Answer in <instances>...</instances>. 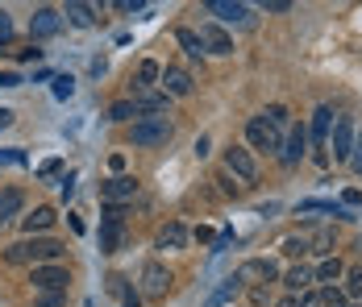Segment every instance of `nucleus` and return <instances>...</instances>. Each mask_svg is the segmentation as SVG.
Instances as JSON below:
<instances>
[{"label":"nucleus","mask_w":362,"mask_h":307,"mask_svg":"<svg viewBox=\"0 0 362 307\" xmlns=\"http://www.w3.org/2000/svg\"><path fill=\"white\" fill-rule=\"evenodd\" d=\"M171 270L163 266V262H146L142 274H138V295L146 299H167V291H171Z\"/></svg>","instance_id":"4"},{"label":"nucleus","mask_w":362,"mask_h":307,"mask_svg":"<svg viewBox=\"0 0 362 307\" xmlns=\"http://www.w3.org/2000/svg\"><path fill=\"white\" fill-rule=\"evenodd\" d=\"M341 291H346V299H362V266H350L346 270V287Z\"/></svg>","instance_id":"31"},{"label":"nucleus","mask_w":362,"mask_h":307,"mask_svg":"<svg viewBox=\"0 0 362 307\" xmlns=\"http://www.w3.org/2000/svg\"><path fill=\"white\" fill-rule=\"evenodd\" d=\"M59 30H63V13L50 8V4H42L34 13V21H30V37H54Z\"/></svg>","instance_id":"13"},{"label":"nucleus","mask_w":362,"mask_h":307,"mask_svg":"<svg viewBox=\"0 0 362 307\" xmlns=\"http://www.w3.org/2000/svg\"><path fill=\"white\" fill-rule=\"evenodd\" d=\"M229 241H233V233H221V237L213 241V253H225V249H229Z\"/></svg>","instance_id":"45"},{"label":"nucleus","mask_w":362,"mask_h":307,"mask_svg":"<svg viewBox=\"0 0 362 307\" xmlns=\"http://www.w3.org/2000/svg\"><path fill=\"white\" fill-rule=\"evenodd\" d=\"M100 224H125V204H105V220Z\"/></svg>","instance_id":"36"},{"label":"nucleus","mask_w":362,"mask_h":307,"mask_svg":"<svg viewBox=\"0 0 362 307\" xmlns=\"http://www.w3.org/2000/svg\"><path fill=\"white\" fill-rule=\"evenodd\" d=\"M313 287V266H291L288 274H284V291L288 295H304Z\"/></svg>","instance_id":"23"},{"label":"nucleus","mask_w":362,"mask_h":307,"mask_svg":"<svg viewBox=\"0 0 362 307\" xmlns=\"http://www.w3.org/2000/svg\"><path fill=\"white\" fill-rule=\"evenodd\" d=\"M350 307H358V303H350Z\"/></svg>","instance_id":"52"},{"label":"nucleus","mask_w":362,"mask_h":307,"mask_svg":"<svg viewBox=\"0 0 362 307\" xmlns=\"http://www.w3.org/2000/svg\"><path fill=\"white\" fill-rule=\"evenodd\" d=\"M284 137L288 133H275L262 116H250V121H246V141H250V150H262V154H275V158H279Z\"/></svg>","instance_id":"5"},{"label":"nucleus","mask_w":362,"mask_h":307,"mask_svg":"<svg viewBox=\"0 0 362 307\" xmlns=\"http://www.w3.org/2000/svg\"><path fill=\"white\" fill-rule=\"evenodd\" d=\"M200 42H204V54H233V37L225 34L217 21L200 25Z\"/></svg>","instance_id":"15"},{"label":"nucleus","mask_w":362,"mask_h":307,"mask_svg":"<svg viewBox=\"0 0 362 307\" xmlns=\"http://www.w3.org/2000/svg\"><path fill=\"white\" fill-rule=\"evenodd\" d=\"M158 79H163V67L154 59L138 63V75H134V92L129 96H142V92H158Z\"/></svg>","instance_id":"17"},{"label":"nucleus","mask_w":362,"mask_h":307,"mask_svg":"<svg viewBox=\"0 0 362 307\" xmlns=\"http://www.w3.org/2000/svg\"><path fill=\"white\" fill-rule=\"evenodd\" d=\"M54 220H59V216H54V207L42 204V207H34L30 216H21V229H25V237H37V233H46Z\"/></svg>","instance_id":"20"},{"label":"nucleus","mask_w":362,"mask_h":307,"mask_svg":"<svg viewBox=\"0 0 362 307\" xmlns=\"http://www.w3.org/2000/svg\"><path fill=\"white\" fill-rule=\"evenodd\" d=\"M21 207H25V195H21L17 187H8V191H0V224H8V220H17V216H21Z\"/></svg>","instance_id":"24"},{"label":"nucleus","mask_w":362,"mask_h":307,"mask_svg":"<svg viewBox=\"0 0 362 307\" xmlns=\"http://www.w3.org/2000/svg\"><path fill=\"white\" fill-rule=\"evenodd\" d=\"M233 274L242 278V287H267V282L279 278V266H275L271 258H250V262H242Z\"/></svg>","instance_id":"7"},{"label":"nucleus","mask_w":362,"mask_h":307,"mask_svg":"<svg viewBox=\"0 0 362 307\" xmlns=\"http://www.w3.org/2000/svg\"><path fill=\"white\" fill-rule=\"evenodd\" d=\"M0 88H21V75H13V71H0Z\"/></svg>","instance_id":"42"},{"label":"nucleus","mask_w":362,"mask_h":307,"mask_svg":"<svg viewBox=\"0 0 362 307\" xmlns=\"http://www.w3.org/2000/svg\"><path fill=\"white\" fill-rule=\"evenodd\" d=\"M134 100V108H138V121L142 116H167V104H171V96H163V92H142V96H129Z\"/></svg>","instance_id":"18"},{"label":"nucleus","mask_w":362,"mask_h":307,"mask_svg":"<svg viewBox=\"0 0 362 307\" xmlns=\"http://www.w3.org/2000/svg\"><path fill=\"white\" fill-rule=\"evenodd\" d=\"M13 121H17V116H13V108H0V129H8Z\"/></svg>","instance_id":"50"},{"label":"nucleus","mask_w":362,"mask_h":307,"mask_svg":"<svg viewBox=\"0 0 362 307\" xmlns=\"http://www.w3.org/2000/svg\"><path fill=\"white\" fill-rule=\"evenodd\" d=\"M354 150H358V154H354V171L362 174V137H358V145H354Z\"/></svg>","instance_id":"51"},{"label":"nucleus","mask_w":362,"mask_h":307,"mask_svg":"<svg viewBox=\"0 0 362 307\" xmlns=\"http://www.w3.org/2000/svg\"><path fill=\"white\" fill-rule=\"evenodd\" d=\"M358 204H362L358 191H341V207H358Z\"/></svg>","instance_id":"44"},{"label":"nucleus","mask_w":362,"mask_h":307,"mask_svg":"<svg viewBox=\"0 0 362 307\" xmlns=\"http://www.w3.org/2000/svg\"><path fill=\"white\" fill-rule=\"evenodd\" d=\"M275 307H300V295H288L284 291V299H275Z\"/></svg>","instance_id":"49"},{"label":"nucleus","mask_w":362,"mask_h":307,"mask_svg":"<svg viewBox=\"0 0 362 307\" xmlns=\"http://www.w3.org/2000/svg\"><path fill=\"white\" fill-rule=\"evenodd\" d=\"M284 253H288V258H300V253H308V237H288V241H284Z\"/></svg>","instance_id":"37"},{"label":"nucleus","mask_w":362,"mask_h":307,"mask_svg":"<svg viewBox=\"0 0 362 307\" xmlns=\"http://www.w3.org/2000/svg\"><path fill=\"white\" fill-rule=\"evenodd\" d=\"M50 83H54V96H59V100H71L75 96V79L71 75H54Z\"/></svg>","instance_id":"33"},{"label":"nucleus","mask_w":362,"mask_h":307,"mask_svg":"<svg viewBox=\"0 0 362 307\" xmlns=\"http://www.w3.org/2000/svg\"><path fill=\"white\" fill-rule=\"evenodd\" d=\"M75 195V174H63V200H71Z\"/></svg>","instance_id":"47"},{"label":"nucleus","mask_w":362,"mask_h":307,"mask_svg":"<svg viewBox=\"0 0 362 307\" xmlns=\"http://www.w3.org/2000/svg\"><path fill=\"white\" fill-rule=\"evenodd\" d=\"M21 162H25L21 150H0V167H21Z\"/></svg>","instance_id":"39"},{"label":"nucleus","mask_w":362,"mask_h":307,"mask_svg":"<svg viewBox=\"0 0 362 307\" xmlns=\"http://www.w3.org/2000/svg\"><path fill=\"white\" fill-rule=\"evenodd\" d=\"M341 278H346V262L341 258H321L313 266V282H321V287H337Z\"/></svg>","instance_id":"19"},{"label":"nucleus","mask_w":362,"mask_h":307,"mask_svg":"<svg viewBox=\"0 0 362 307\" xmlns=\"http://www.w3.org/2000/svg\"><path fill=\"white\" fill-rule=\"evenodd\" d=\"M17 59H21V63H30V59H34V63H37V59H42V50H34V46H25V50H17Z\"/></svg>","instance_id":"46"},{"label":"nucleus","mask_w":362,"mask_h":307,"mask_svg":"<svg viewBox=\"0 0 362 307\" xmlns=\"http://www.w3.org/2000/svg\"><path fill=\"white\" fill-rule=\"evenodd\" d=\"M134 195H138V179L134 174H112L100 183V200L105 204H134Z\"/></svg>","instance_id":"9"},{"label":"nucleus","mask_w":362,"mask_h":307,"mask_svg":"<svg viewBox=\"0 0 362 307\" xmlns=\"http://www.w3.org/2000/svg\"><path fill=\"white\" fill-rule=\"evenodd\" d=\"M304 150H308V129L291 121L288 137H284V150H279V162H284V167H296V162L304 158Z\"/></svg>","instance_id":"12"},{"label":"nucleus","mask_w":362,"mask_h":307,"mask_svg":"<svg viewBox=\"0 0 362 307\" xmlns=\"http://www.w3.org/2000/svg\"><path fill=\"white\" fill-rule=\"evenodd\" d=\"M125 245V224H100V253H117Z\"/></svg>","instance_id":"27"},{"label":"nucleus","mask_w":362,"mask_h":307,"mask_svg":"<svg viewBox=\"0 0 362 307\" xmlns=\"http://www.w3.org/2000/svg\"><path fill=\"white\" fill-rule=\"evenodd\" d=\"M134 116H138L134 100H117V104H109V121H112V125H125V121H134Z\"/></svg>","instance_id":"30"},{"label":"nucleus","mask_w":362,"mask_h":307,"mask_svg":"<svg viewBox=\"0 0 362 307\" xmlns=\"http://www.w3.org/2000/svg\"><path fill=\"white\" fill-rule=\"evenodd\" d=\"M67 245L63 241H50V237H25V241H13L4 249V262L8 266H50V262H63Z\"/></svg>","instance_id":"1"},{"label":"nucleus","mask_w":362,"mask_h":307,"mask_svg":"<svg viewBox=\"0 0 362 307\" xmlns=\"http://www.w3.org/2000/svg\"><path fill=\"white\" fill-rule=\"evenodd\" d=\"M300 307H321V291H304L300 295Z\"/></svg>","instance_id":"41"},{"label":"nucleus","mask_w":362,"mask_h":307,"mask_svg":"<svg viewBox=\"0 0 362 307\" xmlns=\"http://www.w3.org/2000/svg\"><path fill=\"white\" fill-rule=\"evenodd\" d=\"M59 171H63V162H59V158H50V162H42V167H37V179H54Z\"/></svg>","instance_id":"40"},{"label":"nucleus","mask_w":362,"mask_h":307,"mask_svg":"<svg viewBox=\"0 0 362 307\" xmlns=\"http://www.w3.org/2000/svg\"><path fill=\"white\" fill-rule=\"evenodd\" d=\"M204 8L217 17V25H221V21H229V25H250V21H254L250 4H238V0H209Z\"/></svg>","instance_id":"11"},{"label":"nucleus","mask_w":362,"mask_h":307,"mask_svg":"<svg viewBox=\"0 0 362 307\" xmlns=\"http://www.w3.org/2000/svg\"><path fill=\"white\" fill-rule=\"evenodd\" d=\"M217 183H221V191H225V195H242V191H246V187H242V183H238V179H233L229 171H221V174H217Z\"/></svg>","instance_id":"34"},{"label":"nucleus","mask_w":362,"mask_h":307,"mask_svg":"<svg viewBox=\"0 0 362 307\" xmlns=\"http://www.w3.org/2000/svg\"><path fill=\"white\" fill-rule=\"evenodd\" d=\"M321 307H350L341 287H321Z\"/></svg>","instance_id":"32"},{"label":"nucleus","mask_w":362,"mask_h":307,"mask_svg":"<svg viewBox=\"0 0 362 307\" xmlns=\"http://www.w3.org/2000/svg\"><path fill=\"white\" fill-rule=\"evenodd\" d=\"M258 116H262V121H267V125H271L275 133H288V129H291V112L284 108V104H267V108H262Z\"/></svg>","instance_id":"25"},{"label":"nucleus","mask_w":362,"mask_h":307,"mask_svg":"<svg viewBox=\"0 0 362 307\" xmlns=\"http://www.w3.org/2000/svg\"><path fill=\"white\" fill-rule=\"evenodd\" d=\"M34 307H67V291L63 295H37Z\"/></svg>","instance_id":"38"},{"label":"nucleus","mask_w":362,"mask_h":307,"mask_svg":"<svg viewBox=\"0 0 362 307\" xmlns=\"http://www.w3.org/2000/svg\"><path fill=\"white\" fill-rule=\"evenodd\" d=\"M96 13H100V8H92V4H79V0H71V4L63 8V17L71 21L75 30H92V25H96Z\"/></svg>","instance_id":"22"},{"label":"nucleus","mask_w":362,"mask_h":307,"mask_svg":"<svg viewBox=\"0 0 362 307\" xmlns=\"http://www.w3.org/2000/svg\"><path fill=\"white\" fill-rule=\"evenodd\" d=\"M296 212H329V216H341V220H346V207L333 204V200H300Z\"/></svg>","instance_id":"28"},{"label":"nucleus","mask_w":362,"mask_h":307,"mask_svg":"<svg viewBox=\"0 0 362 307\" xmlns=\"http://www.w3.org/2000/svg\"><path fill=\"white\" fill-rule=\"evenodd\" d=\"M262 8H267V13H291V4H288V0H267Z\"/></svg>","instance_id":"43"},{"label":"nucleus","mask_w":362,"mask_h":307,"mask_svg":"<svg viewBox=\"0 0 362 307\" xmlns=\"http://www.w3.org/2000/svg\"><path fill=\"white\" fill-rule=\"evenodd\" d=\"M109 287H112V291H121V307H142V295H138V287H125V278H117V274H112Z\"/></svg>","instance_id":"29"},{"label":"nucleus","mask_w":362,"mask_h":307,"mask_svg":"<svg viewBox=\"0 0 362 307\" xmlns=\"http://www.w3.org/2000/svg\"><path fill=\"white\" fill-rule=\"evenodd\" d=\"M250 303H254V307H267V287H254V295H250Z\"/></svg>","instance_id":"48"},{"label":"nucleus","mask_w":362,"mask_h":307,"mask_svg":"<svg viewBox=\"0 0 362 307\" xmlns=\"http://www.w3.org/2000/svg\"><path fill=\"white\" fill-rule=\"evenodd\" d=\"M171 137H175V125L167 116H142V121L129 125V145H138V150H158Z\"/></svg>","instance_id":"2"},{"label":"nucleus","mask_w":362,"mask_h":307,"mask_svg":"<svg viewBox=\"0 0 362 307\" xmlns=\"http://www.w3.org/2000/svg\"><path fill=\"white\" fill-rule=\"evenodd\" d=\"M30 282H34V295H63L71 287V270L63 262H50V266H34L30 270Z\"/></svg>","instance_id":"3"},{"label":"nucleus","mask_w":362,"mask_h":307,"mask_svg":"<svg viewBox=\"0 0 362 307\" xmlns=\"http://www.w3.org/2000/svg\"><path fill=\"white\" fill-rule=\"evenodd\" d=\"M175 42H180V50L192 59V63H200V59H204V42H200L196 30H175Z\"/></svg>","instance_id":"26"},{"label":"nucleus","mask_w":362,"mask_h":307,"mask_svg":"<svg viewBox=\"0 0 362 307\" xmlns=\"http://www.w3.org/2000/svg\"><path fill=\"white\" fill-rule=\"evenodd\" d=\"M329 145H333V162H350V158H354V121H350V116H337V121H333Z\"/></svg>","instance_id":"8"},{"label":"nucleus","mask_w":362,"mask_h":307,"mask_svg":"<svg viewBox=\"0 0 362 307\" xmlns=\"http://www.w3.org/2000/svg\"><path fill=\"white\" fill-rule=\"evenodd\" d=\"M183 245H187V229H183L180 220L163 224V229H158V237H154V249H183Z\"/></svg>","instance_id":"21"},{"label":"nucleus","mask_w":362,"mask_h":307,"mask_svg":"<svg viewBox=\"0 0 362 307\" xmlns=\"http://www.w3.org/2000/svg\"><path fill=\"white\" fill-rule=\"evenodd\" d=\"M8 42H13V13L0 8V46H8Z\"/></svg>","instance_id":"35"},{"label":"nucleus","mask_w":362,"mask_h":307,"mask_svg":"<svg viewBox=\"0 0 362 307\" xmlns=\"http://www.w3.org/2000/svg\"><path fill=\"white\" fill-rule=\"evenodd\" d=\"M158 92H163V96H175V100H183V96H192V92H196V79H192L183 67H175V63H171V67H163Z\"/></svg>","instance_id":"10"},{"label":"nucleus","mask_w":362,"mask_h":307,"mask_svg":"<svg viewBox=\"0 0 362 307\" xmlns=\"http://www.w3.org/2000/svg\"><path fill=\"white\" fill-rule=\"evenodd\" d=\"M242 291H246V287H242V278H238V274H225V278H221L217 287L209 291L204 307H229L233 299H238V295H242Z\"/></svg>","instance_id":"14"},{"label":"nucleus","mask_w":362,"mask_h":307,"mask_svg":"<svg viewBox=\"0 0 362 307\" xmlns=\"http://www.w3.org/2000/svg\"><path fill=\"white\" fill-rule=\"evenodd\" d=\"M225 171L233 174L242 187L254 183V179H258V162H254L250 145H229V150H225Z\"/></svg>","instance_id":"6"},{"label":"nucleus","mask_w":362,"mask_h":307,"mask_svg":"<svg viewBox=\"0 0 362 307\" xmlns=\"http://www.w3.org/2000/svg\"><path fill=\"white\" fill-rule=\"evenodd\" d=\"M329 133H333V108H329V104H321V108L313 112V125H308V141L317 145V154H325Z\"/></svg>","instance_id":"16"}]
</instances>
